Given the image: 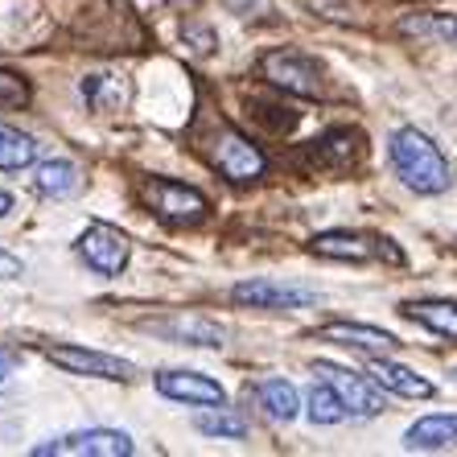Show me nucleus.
<instances>
[{"label":"nucleus","mask_w":457,"mask_h":457,"mask_svg":"<svg viewBox=\"0 0 457 457\" xmlns=\"http://www.w3.org/2000/svg\"><path fill=\"white\" fill-rule=\"evenodd\" d=\"M392 170L400 173L412 194H445L453 186V165L420 128H395L392 132Z\"/></svg>","instance_id":"1"},{"label":"nucleus","mask_w":457,"mask_h":457,"mask_svg":"<svg viewBox=\"0 0 457 457\" xmlns=\"http://www.w3.org/2000/svg\"><path fill=\"white\" fill-rule=\"evenodd\" d=\"M198 153L231 186H247V181L264 178V170H268V157L255 149V140H247L244 132H235L231 124H211L206 132H198Z\"/></svg>","instance_id":"2"},{"label":"nucleus","mask_w":457,"mask_h":457,"mask_svg":"<svg viewBox=\"0 0 457 457\" xmlns=\"http://www.w3.org/2000/svg\"><path fill=\"white\" fill-rule=\"evenodd\" d=\"M145 206L157 214L161 223L170 227H194L203 223L211 203H206L203 190H194L186 181H173V178H149L145 181Z\"/></svg>","instance_id":"3"},{"label":"nucleus","mask_w":457,"mask_h":457,"mask_svg":"<svg viewBox=\"0 0 457 457\" xmlns=\"http://www.w3.org/2000/svg\"><path fill=\"white\" fill-rule=\"evenodd\" d=\"M309 252L326 255V260H346V264H367V260H387V264H404V252L392 247V239L359 231H321L309 239Z\"/></svg>","instance_id":"4"},{"label":"nucleus","mask_w":457,"mask_h":457,"mask_svg":"<svg viewBox=\"0 0 457 457\" xmlns=\"http://www.w3.org/2000/svg\"><path fill=\"white\" fill-rule=\"evenodd\" d=\"M260 75L272 87L288 91L301 99H318L321 96V66L301 50H272L260 58Z\"/></svg>","instance_id":"5"},{"label":"nucleus","mask_w":457,"mask_h":457,"mask_svg":"<svg viewBox=\"0 0 457 457\" xmlns=\"http://www.w3.org/2000/svg\"><path fill=\"white\" fill-rule=\"evenodd\" d=\"M75 247L87 260V268H96L99 277H120V272L128 268V255H132L128 235L112 223H91L83 235H79Z\"/></svg>","instance_id":"6"},{"label":"nucleus","mask_w":457,"mask_h":457,"mask_svg":"<svg viewBox=\"0 0 457 457\" xmlns=\"http://www.w3.org/2000/svg\"><path fill=\"white\" fill-rule=\"evenodd\" d=\"M128 453H132V441H128V433H116V428H83V433L33 445V457H128Z\"/></svg>","instance_id":"7"},{"label":"nucleus","mask_w":457,"mask_h":457,"mask_svg":"<svg viewBox=\"0 0 457 457\" xmlns=\"http://www.w3.org/2000/svg\"><path fill=\"white\" fill-rule=\"evenodd\" d=\"M313 375L326 379L334 392L342 395V404L351 408V416H379L383 412L379 383L367 379V375H354V371H346V367H338V362H326V359L313 362Z\"/></svg>","instance_id":"8"},{"label":"nucleus","mask_w":457,"mask_h":457,"mask_svg":"<svg viewBox=\"0 0 457 457\" xmlns=\"http://www.w3.org/2000/svg\"><path fill=\"white\" fill-rule=\"evenodd\" d=\"M46 359L54 367H62L71 375H91V379H132L137 367L128 359H116V354H104V351H87V346H50Z\"/></svg>","instance_id":"9"},{"label":"nucleus","mask_w":457,"mask_h":457,"mask_svg":"<svg viewBox=\"0 0 457 457\" xmlns=\"http://www.w3.org/2000/svg\"><path fill=\"white\" fill-rule=\"evenodd\" d=\"M231 301L252 309H301L318 301V288L285 285V280H244L231 288Z\"/></svg>","instance_id":"10"},{"label":"nucleus","mask_w":457,"mask_h":457,"mask_svg":"<svg viewBox=\"0 0 457 457\" xmlns=\"http://www.w3.org/2000/svg\"><path fill=\"white\" fill-rule=\"evenodd\" d=\"M157 392L165 395V400L194 404V408H223V400H227L223 383L211 379V375H198V371H161Z\"/></svg>","instance_id":"11"},{"label":"nucleus","mask_w":457,"mask_h":457,"mask_svg":"<svg viewBox=\"0 0 457 457\" xmlns=\"http://www.w3.org/2000/svg\"><path fill=\"white\" fill-rule=\"evenodd\" d=\"M367 375L379 383L383 392H395V395H404V400H428V395L436 392L425 375H416L412 367H400V362L383 359V354H371V359H367Z\"/></svg>","instance_id":"12"},{"label":"nucleus","mask_w":457,"mask_h":457,"mask_svg":"<svg viewBox=\"0 0 457 457\" xmlns=\"http://www.w3.org/2000/svg\"><path fill=\"white\" fill-rule=\"evenodd\" d=\"M318 338L351 346V351H367V354H392L395 346H400L395 334L379 330V326H362V321H330V326L318 330Z\"/></svg>","instance_id":"13"},{"label":"nucleus","mask_w":457,"mask_h":457,"mask_svg":"<svg viewBox=\"0 0 457 457\" xmlns=\"http://www.w3.org/2000/svg\"><path fill=\"white\" fill-rule=\"evenodd\" d=\"M449 445H457V412L420 416L404 433V449H412V453H433V449H449Z\"/></svg>","instance_id":"14"},{"label":"nucleus","mask_w":457,"mask_h":457,"mask_svg":"<svg viewBox=\"0 0 457 457\" xmlns=\"http://www.w3.org/2000/svg\"><path fill=\"white\" fill-rule=\"evenodd\" d=\"M149 330L170 342H190V346H223V338H227L223 326H214V321L198 318V313H190V318L178 313V318H165V321H149Z\"/></svg>","instance_id":"15"},{"label":"nucleus","mask_w":457,"mask_h":457,"mask_svg":"<svg viewBox=\"0 0 457 457\" xmlns=\"http://www.w3.org/2000/svg\"><path fill=\"white\" fill-rule=\"evenodd\" d=\"M252 392H255V400H260V408H264V416H272V420H293V416L301 412L297 387H293L288 379H280V375L260 379Z\"/></svg>","instance_id":"16"},{"label":"nucleus","mask_w":457,"mask_h":457,"mask_svg":"<svg viewBox=\"0 0 457 457\" xmlns=\"http://www.w3.org/2000/svg\"><path fill=\"white\" fill-rule=\"evenodd\" d=\"M400 33L404 37H416V42H457V17L453 12H408L400 21Z\"/></svg>","instance_id":"17"},{"label":"nucleus","mask_w":457,"mask_h":457,"mask_svg":"<svg viewBox=\"0 0 457 457\" xmlns=\"http://www.w3.org/2000/svg\"><path fill=\"white\" fill-rule=\"evenodd\" d=\"M37 161V140L29 132L12 124H0V170L4 173H21Z\"/></svg>","instance_id":"18"},{"label":"nucleus","mask_w":457,"mask_h":457,"mask_svg":"<svg viewBox=\"0 0 457 457\" xmlns=\"http://www.w3.org/2000/svg\"><path fill=\"white\" fill-rule=\"evenodd\" d=\"M404 313L412 321H420L425 330L457 342V301H408Z\"/></svg>","instance_id":"19"},{"label":"nucleus","mask_w":457,"mask_h":457,"mask_svg":"<svg viewBox=\"0 0 457 457\" xmlns=\"http://www.w3.org/2000/svg\"><path fill=\"white\" fill-rule=\"evenodd\" d=\"M313 153H318L326 165H334V170H351L354 157L362 153V137L351 132V128H334V132H326L321 140H313Z\"/></svg>","instance_id":"20"},{"label":"nucleus","mask_w":457,"mask_h":457,"mask_svg":"<svg viewBox=\"0 0 457 457\" xmlns=\"http://www.w3.org/2000/svg\"><path fill=\"white\" fill-rule=\"evenodd\" d=\"M305 416L313 420V425H342L346 416H351V408L342 404V395L334 392L326 379H318L313 387H309L305 395Z\"/></svg>","instance_id":"21"},{"label":"nucleus","mask_w":457,"mask_h":457,"mask_svg":"<svg viewBox=\"0 0 457 457\" xmlns=\"http://www.w3.org/2000/svg\"><path fill=\"white\" fill-rule=\"evenodd\" d=\"M79 186H83V178H79L75 161L54 157L37 170V190H42L46 198H71V194H79Z\"/></svg>","instance_id":"22"},{"label":"nucleus","mask_w":457,"mask_h":457,"mask_svg":"<svg viewBox=\"0 0 457 457\" xmlns=\"http://www.w3.org/2000/svg\"><path fill=\"white\" fill-rule=\"evenodd\" d=\"M79 96L87 99V104L96 107V112H116L120 104H124V83H120L116 75H87L83 83H79Z\"/></svg>","instance_id":"23"},{"label":"nucleus","mask_w":457,"mask_h":457,"mask_svg":"<svg viewBox=\"0 0 457 457\" xmlns=\"http://www.w3.org/2000/svg\"><path fill=\"white\" fill-rule=\"evenodd\" d=\"M194 428L203 436H227V441H244L247 436V420L239 412H206L194 420Z\"/></svg>","instance_id":"24"},{"label":"nucleus","mask_w":457,"mask_h":457,"mask_svg":"<svg viewBox=\"0 0 457 457\" xmlns=\"http://www.w3.org/2000/svg\"><path fill=\"white\" fill-rule=\"evenodd\" d=\"M29 104V83L12 71H0V107H25Z\"/></svg>","instance_id":"25"},{"label":"nucleus","mask_w":457,"mask_h":457,"mask_svg":"<svg viewBox=\"0 0 457 457\" xmlns=\"http://www.w3.org/2000/svg\"><path fill=\"white\" fill-rule=\"evenodd\" d=\"M181 37H186V42H194V50H198V54H211L214 50V33L203 29V25H186V29H181Z\"/></svg>","instance_id":"26"},{"label":"nucleus","mask_w":457,"mask_h":457,"mask_svg":"<svg viewBox=\"0 0 457 457\" xmlns=\"http://www.w3.org/2000/svg\"><path fill=\"white\" fill-rule=\"evenodd\" d=\"M21 272H25L21 260H17L12 252H4V247H0V280H12V277H21Z\"/></svg>","instance_id":"27"},{"label":"nucleus","mask_w":457,"mask_h":457,"mask_svg":"<svg viewBox=\"0 0 457 457\" xmlns=\"http://www.w3.org/2000/svg\"><path fill=\"white\" fill-rule=\"evenodd\" d=\"M231 12H252V9H264L268 0H223Z\"/></svg>","instance_id":"28"},{"label":"nucleus","mask_w":457,"mask_h":457,"mask_svg":"<svg viewBox=\"0 0 457 457\" xmlns=\"http://www.w3.org/2000/svg\"><path fill=\"white\" fill-rule=\"evenodd\" d=\"M9 371H12V359L4 351H0V387H4V383H9Z\"/></svg>","instance_id":"29"},{"label":"nucleus","mask_w":457,"mask_h":457,"mask_svg":"<svg viewBox=\"0 0 457 457\" xmlns=\"http://www.w3.org/2000/svg\"><path fill=\"white\" fill-rule=\"evenodd\" d=\"M12 211V194H4V190H0V219H4V214H9Z\"/></svg>","instance_id":"30"}]
</instances>
